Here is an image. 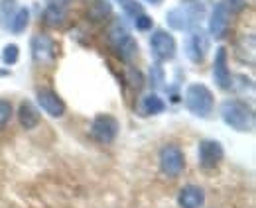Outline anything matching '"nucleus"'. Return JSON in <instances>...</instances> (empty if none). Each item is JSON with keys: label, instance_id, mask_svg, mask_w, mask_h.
Wrapping results in <instances>:
<instances>
[{"label": "nucleus", "instance_id": "f257e3e1", "mask_svg": "<svg viewBox=\"0 0 256 208\" xmlns=\"http://www.w3.org/2000/svg\"><path fill=\"white\" fill-rule=\"evenodd\" d=\"M205 16V6L201 4V0H182L176 8H172L166 16L168 26L172 30L188 31L193 30Z\"/></svg>", "mask_w": 256, "mask_h": 208}, {"label": "nucleus", "instance_id": "f03ea898", "mask_svg": "<svg viewBox=\"0 0 256 208\" xmlns=\"http://www.w3.org/2000/svg\"><path fill=\"white\" fill-rule=\"evenodd\" d=\"M221 116H223L224 124L236 132H252L254 130V110L244 100H236V98L224 100L221 104Z\"/></svg>", "mask_w": 256, "mask_h": 208}, {"label": "nucleus", "instance_id": "7ed1b4c3", "mask_svg": "<svg viewBox=\"0 0 256 208\" xmlns=\"http://www.w3.org/2000/svg\"><path fill=\"white\" fill-rule=\"evenodd\" d=\"M186 106L193 116H209L213 110V92L201 83H193L186 90Z\"/></svg>", "mask_w": 256, "mask_h": 208}, {"label": "nucleus", "instance_id": "20e7f679", "mask_svg": "<svg viewBox=\"0 0 256 208\" xmlns=\"http://www.w3.org/2000/svg\"><path fill=\"white\" fill-rule=\"evenodd\" d=\"M160 169L166 177H180L182 171L186 169V155H184V151L178 146H174V144L164 146L160 149Z\"/></svg>", "mask_w": 256, "mask_h": 208}, {"label": "nucleus", "instance_id": "39448f33", "mask_svg": "<svg viewBox=\"0 0 256 208\" xmlns=\"http://www.w3.org/2000/svg\"><path fill=\"white\" fill-rule=\"evenodd\" d=\"M120 130L118 120L110 114H98L93 124H91V136L95 138L98 144H110L114 142L116 134Z\"/></svg>", "mask_w": 256, "mask_h": 208}, {"label": "nucleus", "instance_id": "423d86ee", "mask_svg": "<svg viewBox=\"0 0 256 208\" xmlns=\"http://www.w3.org/2000/svg\"><path fill=\"white\" fill-rule=\"evenodd\" d=\"M152 55L158 61H170L176 55V39L166 30H156L150 37Z\"/></svg>", "mask_w": 256, "mask_h": 208}, {"label": "nucleus", "instance_id": "0eeeda50", "mask_svg": "<svg viewBox=\"0 0 256 208\" xmlns=\"http://www.w3.org/2000/svg\"><path fill=\"white\" fill-rule=\"evenodd\" d=\"M32 53L34 59L38 61V63H42V65L54 63L56 57H58V45H56V41L50 35L38 33L32 39Z\"/></svg>", "mask_w": 256, "mask_h": 208}, {"label": "nucleus", "instance_id": "6e6552de", "mask_svg": "<svg viewBox=\"0 0 256 208\" xmlns=\"http://www.w3.org/2000/svg\"><path fill=\"white\" fill-rule=\"evenodd\" d=\"M209 51V37L203 30H192L186 41V53L193 63H203L205 55Z\"/></svg>", "mask_w": 256, "mask_h": 208}, {"label": "nucleus", "instance_id": "1a4fd4ad", "mask_svg": "<svg viewBox=\"0 0 256 208\" xmlns=\"http://www.w3.org/2000/svg\"><path fill=\"white\" fill-rule=\"evenodd\" d=\"M199 165L203 169H215L223 161V146L215 140H203L199 144Z\"/></svg>", "mask_w": 256, "mask_h": 208}, {"label": "nucleus", "instance_id": "9d476101", "mask_svg": "<svg viewBox=\"0 0 256 208\" xmlns=\"http://www.w3.org/2000/svg\"><path fill=\"white\" fill-rule=\"evenodd\" d=\"M38 104L42 106V110L54 118H62L65 114V102L60 98L58 92L50 89H40L38 90Z\"/></svg>", "mask_w": 256, "mask_h": 208}, {"label": "nucleus", "instance_id": "9b49d317", "mask_svg": "<svg viewBox=\"0 0 256 208\" xmlns=\"http://www.w3.org/2000/svg\"><path fill=\"white\" fill-rule=\"evenodd\" d=\"M213 77H215V83L221 89L226 90L232 87V77H230V71H228V51H226V47H219L217 53H215Z\"/></svg>", "mask_w": 256, "mask_h": 208}, {"label": "nucleus", "instance_id": "f8f14e48", "mask_svg": "<svg viewBox=\"0 0 256 208\" xmlns=\"http://www.w3.org/2000/svg\"><path fill=\"white\" fill-rule=\"evenodd\" d=\"M226 30H228V8L224 6V2H219L215 4L209 18V33L211 37L221 39L226 35Z\"/></svg>", "mask_w": 256, "mask_h": 208}, {"label": "nucleus", "instance_id": "ddd939ff", "mask_svg": "<svg viewBox=\"0 0 256 208\" xmlns=\"http://www.w3.org/2000/svg\"><path fill=\"white\" fill-rule=\"evenodd\" d=\"M178 203L182 208H201L205 203V191L197 185H188L180 191Z\"/></svg>", "mask_w": 256, "mask_h": 208}, {"label": "nucleus", "instance_id": "4468645a", "mask_svg": "<svg viewBox=\"0 0 256 208\" xmlns=\"http://www.w3.org/2000/svg\"><path fill=\"white\" fill-rule=\"evenodd\" d=\"M18 120H20L22 128H26V130H34L40 124V114H38V110H36V106L32 102H22L20 104Z\"/></svg>", "mask_w": 256, "mask_h": 208}, {"label": "nucleus", "instance_id": "2eb2a0df", "mask_svg": "<svg viewBox=\"0 0 256 208\" xmlns=\"http://www.w3.org/2000/svg\"><path fill=\"white\" fill-rule=\"evenodd\" d=\"M164 110H166V104H164V100H162L156 92L146 94V96L142 98V102H140V112H142L144 116L160 114V112H164Z\"/></svg>", "mask_w": 256, "mask_h": 208}, {"label": "nucleus", "instance_id": "dca6fc26", "mask_svg": "<svg viewBox=\"0 0 256 208\" xmlns=\"http://www.w3.org/2000/svg\"><path fill=\"white\" fill-rule=\"evenodd\" d=\"M28 20H30V12H28V8H18L16 12H14V16L10 18V22H8V30L14 31V33H22V31L26 30V26H28Z\"/></svg>", "mask_w": 256, "mask_h": 208}, {"label": "nucleus", "instance_id": "f3484780", "mask_svg": "<svg viewBox=\"0 0 256 208\" xmlns=\"http://www.w3.org/2000/svg\"><path fill=\"white\" fill-rule=\"evenodd\" d=\"M110 12H112V6H110L108 0H95V2L89 6V12H87V14H89V18H91L93 22H100V20L108 18Z\"/></svg>", "mask_w": 256, "mask_h": 208}, {"label": "nucleus", "instance_id": "a211bd4d", "mask_svg": "<svg viewBox=\"0 0 256 208\" xmlns=\"http://www.w3.org/2000/svg\"><path fill=\"white\" fill-rule=\"evenodd\" d=\"M44 20H46L48 26H62V22L65 20L64 6L58 4V2H52V4L46 8V12H44Z\"/></svg>", "mask_w": 256, "mask_h": 208}, {"label": "nucleus", "instance_id": "6ab92c4d", "mask_svg": "<svg viewBox=\"0 0 256 208\" xmlns=\"http://www.w3.org/2000/svg\"><path fill=\"white\" fill-rule=\"evenodd\" d=\"M112 47L116 49V53L120 55V59H124V61H132L138 55V43L132 39V35H128L126 39H122L120 43H116V45H112Z\"/></svg>", "mask_w": 256, "mask_h": 208}, {"label": "nucleus", "instance_id": "aec40b11", "mask_svg": "<svg viewBox=\"0 0 256 208\" xmlns=\"http://www.w3.org/2000/svg\"><path fill=\"white\" fill-rule=\"evenodd\" d=\"M16 0H0V20L4 24V28L8 26V20L14 16L16 12Z\"/></svg>", "mask_w": 256, "mask_h": 208}, {"label": "nucleus", "instance_id": "412c9836", "mask_svg": "<svg viewBox=\"0 0 256 208\" xmlns=\"http://www.w3.org/2000/svg\"><path fill=\"white\" fill-rule=\"evenodd\" d=\"M20 57V47L16 43H8L4 49H2V63L4 65H14Z\"/></svg>", "mask_w": 256, "mask_h": 208}, {"label": "nucleus", "instance_id": "4be33fe9", "mask_svg": "<svg viewBox=\"0 0 256 208\" xmlns=\"http://www.w3.org/2000/svg\"><path fill=\"white\" fill-rule=\"evenodd\" d=\"M120 4H122V10H124V14H126V16H130L132 20H134L136 16L144 14V8H142V4H140V2H136V0H120Z\"/></svg>", "mask_w": 256, "mask_h": 208}, {"label": "nucleus", "instance_id": "5701e85b", "mask_svg": "<svg viewBox=\"0 0 256 208\" xmlns=\"http://www.w3.org/2000/svg\"><path fill=\"white\" fill-rule=\"evenodd\" d=\"M12 118V104L8 100H0V128H4Z\"/></svg>", "mask_w": 256, "mask_h": 208}, {"label": "nucleus", "instance_id": "b1692460", "mask_svg": "<svg viewBox=\"0 0 256 208\" xmlns=\"http://www.w3.org/2000/svg\"><path fill=\"white\" fill-rule=\"evenodd\" d=\"M152 24H154V20H152L150 16H146V14H140V16L134 18V26H136V30H140V31L150 30Z\"/></svg>", "mask_w": 256, "mask_h": 208}, {"label": "nucleus", "instance_id": "393cba45", "mask_svg": "<svg viewBox=\"0 0 256 208\" xmlns=\"http://www.w3.org/2000/svg\"><path fill=\"white\" fill-rule=\"evenodd\" d=\"M128 81H130V85H132L134 89H140V87H142V75H140L138 71H134V69L128 71Z\"/></svg>", "mask_w": 256, "mask_h": 208}, {"label": "nucleus", "instance_id": "a878e982", "mask_svg": "<svg viewBox=\"0 0 256 208\" xmlns=\"http://www.w3.org/2000/svg\"><path fill=\"white\" fill-rule=\"evenodd\" d=\"M224 6L230 8V12H240L246 6V0H226Z\"/></svg>", "mask_w": 256, "mask_h": 208}, {"label": "nucleus", "instance_id": "bb28decb", "mask_svg": "<svg viewBox=\"0 0 256 208\" xmlns=\"http://www.w3.org/2000/svg\"><path fill=\"white\" fill-rule=\"evenodd\" d=\"M150 77H152V83L158 87V85L162 83V79H164V73H162L160 65H154V67H152V71H150Z\"/></svg>", "mask_w": 256, "mask_h": 208}, {"label": "nucleus", "instance_id": "cd10ccee", "mask_svg": "<svg viewBox=\"0 0 256 208\" xmlns=\"http://www.w3.org/2000/svg\"><path fill=\"white\" fill-rule=\"evenodd\" d=\"M146 2H150V4H158V2H162V0H146Z\"/></svg>", "mask_w": 256, "mask_h": 208}, {"label": "nucleus", "instance_id": "c85d7f7f", "mask_svg": "<svg viewBox=\"0 0 256 208\" xmlns=\"http://www.w3.org/2000/svg\"><path fill=\"white\" fill-rule=\"evenodd\" d=\"M54 2H58V4H60V2H62V0H54Z\"/></svg>", "mask_w": 256, "mask_h": 208}, {"label": "nucleus", "instance_id": "c756f323", "mask_svg": "<svg viewBox=\"0 0 256 208\" xmlns=\"http://www.w3.org/2000/svg\"><path fill=\"white\" fill-rule=\"evenodd\" d=\"M118 2H120V0H118Z\"/></svg>", "mask_w": 256, "mask_h": 208}]
</instances>
